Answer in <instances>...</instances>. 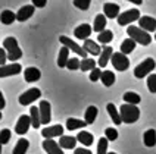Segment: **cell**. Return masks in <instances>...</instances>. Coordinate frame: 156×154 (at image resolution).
<instances>
[{
    "mask_svg": "<svg viewBox=\"0 0 156 154\" xmlns=\"http://www.w3.org/2000/svg\"><path fill=\"white\" fill-rule=\"evenodd\" d=\"M127 34L130 35V38H133L136 43L141 44V46H149L152 43V35L146 33L144 29H141L140 26L130 25L127 28Z\"/></svg>",
    "mask_w": 156,
    "mask_h": 154,
    "instance_id": "6da1fadb",
    "label": "cell"
},
{
    "mask_svg": "<svg viewBox=\"0 0 156 154\" xmlns=\"http://www.w3.org/2000/svg\"><path fill=\"white\" fill-rule=\"evenodd\" d=\"M119 115H121V119L124 123H134L140 118V110L134 104H127L125 103L119 109Z\"/></svg>",
    "mask_w": 156,
    "mask_h": 154,
    "instance_id": "7a4b0ae2",
    "label": "cell"
},
{
    "mask_svg": "<svg viewBox=\"0 0 156 154\" xmlns=\"http://www.w3.org/2000/svg\"><path fill=\"white\" fill-rule=\"evenodd\" d=\"M3 47H5V50L8 51V60H13V63H15V60L22 57V51H21L19 46H18V41L13 37L5 38Z\"/></svg>",
    "mask_w": 156,
    "mask_h": 154,
    "instance_id": "3957f363",
    "label": "cell"
},
{
    "mask_svg": "<svg viewBox=\"0 0 156 154\" xmlns=\"http://www.w3.org/2000/svg\"><path fill=\"white\" fill-rule=\"evenodd\" d=\"M156 66V62L152 57H147V59H144L140 65L136 66L134 69V77L141 79V78H144L146 75H149L150 72H153V69Z\"/></svg>",
    "mask_w": 156,
    "mask_h": 154,
    "instance_id": "277c9868",
    "label": "cell"
},
{
    "mask_svg": "<svg viewBox=\"0 0 156 154\" xmlns=\"http://www.w3.org/2000/svg\"><path fill=\"white\" fill-rule=\"evenodd\" d=\"M140 18L141 16H140L139 9H128L118 16V25H128L134 21H140Z\"/></svg>",
    "mask_w": 156,
    "mask_h": 154,
    "instance_id": "5b68a950",
    "label": "cell"
},
{
    "mask_svg": "<svg viewBox=\"0 0 156 154\" xmlns=\"http://www.w3.org/2000/svg\"><path fill=\"white\" fill-rule=\"evenodd\" d=\"M111 62H112V66L116 69V70H127L128 66H130V60H128V57H127L124 53H121V51L113 53Z\"/></svg>",
    "mask_w": 156,
    "mask_h": 154,
    "instance_id": "8992f818",
    "label": "cell"
},
{
    "mask_svg": "<svg viewBox=\"0 0 156 154\" xmlns=\"http://www.w3.org/2000/svg\"><path fill=\"white\" fill-rule=\"evenodd\" d=\"M59 41H61L62 44H63V47H68L69 50H72L74 53H77L78 56H81L83 59H87V51L83 49V47H80L74 40H71V38H68V37H65V35H61L59 37Z\"/></svg>",
    "mask_w": 156,
    "mask_h": 154,
    "instance_id": "52a82bcc",
    "label": "cell"
},
{
    "mask_svg": "<svg viewBox=\"0 0 156 154\" xmlns=\"http://www.w3.org/2000/svg\"><path fill=\"white\" fill-rule=\"evenodd\" d=\"M40 95H41V91H40L38 88H30V90H27L22 95H19V104L28 106V104L34 103L35 100H38Z\"/></svg>",
    "mask_w": 156,
    "mask_h": 154,
    "instance_id": "ba28073f",
    "label": "cell"
},
{
    "mask_svg": "<svg viewBox=\"0 0 156 154\" xmlns=\"http://www.w3.org/2000/svg\"><path fill=\"white\" fill-rule=\"evenodd\" d=\"M38 109H40V116H41V123L47 125L50 120H52V106L50 103L43 100L38 104Z\"/></svg>",
    "mask_w": 156,
    "mask_h": 154,
    "instance_id": "9c48e42d",
    "label": "cell"
},
{
    "mask_svg": "<svg viewBox=\"0 0 156 154\" xmlns=\"http://www.w3.org/2000/svg\"><path fill=\"white\" fill-rule=\"evenodd\" d=\"M30 126H33V123H31V118H30V116H27V115H22V116L18 119L16 125H15V132L19 134V135H24V134L28 132Z\"/></svg>",
    "mask_w": 156,
    "mask_h": 154,
    "instance_id": "30bf717a",
    "label": "cell"
},
{
    "mask_svg": "<svg viewBox=\"0 0 156 154\" xmlns=\"http://www.w3.org/2000/svg\"><path fill=\"white\" fill-rule=\"evenodd\" d=\"M41 135L46 139H53L55 137H63V126L62 125H53V126H47L41 131Z\"/></svg>",
    "mask_w": 156,
    "mask_h": 154,
    "instance_id": "8fae6325",
    "label": "cell"
},
{
    "mask_svg": "<svg viewBox=\"0 0 156 154\" xmlns=\"http://www.w3.org/2000/svg\"><path fill=\"white\" fill-rule=\"evenodd\" d=\"M22 70V66L19 63H12V65H6L3 68H0V78L12 77V75H18Z\"/></svg>",
    "mask_w": 156,
    "mask_h": 154,
    "instance_id": "7c38bea8",
    "label": "cell"
},
{
    "mask_svg": "<svg viewBox=\"0 0 156 154\" xmlns=\"http://www.w3.org/2000/svg\"><path fill=\"white\" fill-rule=\"evenodd\" d=\"M43 148L47 154H63V150H62V147L59 145V142H56V141H53V139H44Z\"/></svg>",
    "mask_w": 156,
    "mask_h": 154,
    "instance_id": "4fadbf2b",
    "label": "cell"
},
{
    "mask_svg": "<svg viewBox=\"0 0 156 154\" xmlns=\"http://www.w3.org/2000/svg\"><path fill=\"white\" fill-rule=\"evenodd\" d=\"M139 25L146 33H153L156 31V19L152 16H141L139 21Z\"/></svg>",
    "mask_w": 156,
    "mask_h": 154,
    "instance_id": "5bb4252c",
    "label": "cell"
},
{
    "mask_svg": "<svg viewBox=\"0 0 156 154\" xmlns=\"http://www.w3.org/2000/svg\"><path fill=\"white\" fill-rule=\"evenodd\" d=\"M103 13L109 19H118L119 16V6L116 3H105L103 5Z\"/></svg>",
    "mask_w": 156,
    "mask_h": 154,
    "instance_id": "9a60e30c",
    "label": "cell"
},
{
    "mask_svg": "<svg viewBox=\"0 0 156 154\" xmlns=\"http://www.w3.org/2000/svg\"><path fill=\"white\" fill-rule=\"evenodd\" d=\"M34 10H35V8L33 6V5L22 6V8L18 10V13H16V21H19V22H24V21H27V19H30V18L33 16Z\"/></svg>",
    "mask_w": 156,
    "mask_h": 154,
    "instance_id": "2e32d148",
    "label": "cell"
},
{
    "mask_svg": "<svg viewBox=\"0 0 156 154\" xmlns=\"http://www.w3.org/2000/svg\"><path fill=\"white\" fill-rule=\"evenodd\" d=\"M91 31H93V28L88 25V24H81V25H78L77 28H75V31H74V35L77 37V38H80V40H88L87 37H90V34H91Z\"/></svg>",
    "mask_w": 156,
    "mask_h": 154,
    "instance_id": "e0dca14e",
    "label": "cell"
},
{
    "mask_svg": "<svg viewBox=\"0 0 156 154\" xmlns=\"http://www.w3.org/2000/svg\"><path fill=\"white\" fill-rule=\"evenodd\" d=\"M112 56H113L112 47H109V46L102 47V54L99 56V66H100V68H105V66L108 65L109 59H112Z\"/></svg>",
    "mask_w": 156,
    "mask_h": 154,
    "instance_id": "ac0fdd59",
    "label": "cell"
},
{
    "mask_svg": "<svg viewBox=\"0 0 156 154\" xmlns=\"http://www.w3.org/2000/svg\"><path fill=\"white\" fill-rule=\"evenodd\" d=\"M83 49H84L87 53L93 54V56H100V54H102V47H99V44L96 43V41H93V40H86Z\"/></svg>",
    "mask_w": 156,
    "mask_h": 154,
    "instance_id": "d6986e66",
    "label": "cell"
},
{
    "mask_svg": "<svg viewBox=\"0 0 156 154\" xmlns=\"http://www.w3.org/2000/svg\"><path fill=\"white\" fill-rule=\"evenodd\" d=\"M24 78H25L27 82H35L41 78V72L38 70L37 68H27L25 72H24Z\"/></svg>",
    "mask_w": 156,
    "mask_h": 154,
    "instance_id": "ffe728a7",
    "label": "cell"
},
{
    "mask_svg": "<svg viewBox=\"0 0 156 154\" xmlns=\"http://www.w3.org/2000/svg\"><path fill=\"white\" fill-rule=\"evenodd\" d=\"M106 110H108V113H109V116H111V119L113 120L115 125H121V122H122L121 115H119V110L116 109V106L113 103H108Z\"/></svg>",
    "mask_w": 156,
    "mask_h": 154,
    "instance_id": "44dd1931",
    "label": "cell"
},
{
    "mask_svg": "<svg viewBox=\"0 0 156 154\" xmlns=\"http://www.w3.org/2000/svg\"><path fill=\"white\" fill-rule=\"evenodd\" d=\"M78 142L77 137H66V135H63L59 139V145L62 148H65V150H72V148H75V144Z\"/></svg>",
    "mask_w": 156,
    "mask_h": 154,
    "instance_id": "7402d4cb",
    "label": "cell"
},
{
    "mask_svg": "<svg viewBox=\"0 0 156 154\" xmlns=\"http://www.w3.org/2000/svg\"><path fill=\"white\" fill-rule=\"evenodd\" d=\"M30 118H31V123H33V128L38 129L41 125V116H40V109L38 107H31L30 110Z\"/></svg>",
    "mask_w": 156,
    "mask_h": 154,
    "instance_id": "603a6c76",
    "label": "cell"
},
{
    "mask_svg": "<svg viewBox=\"0 0 156 154\" xmlns=\"http://www.w3.org/2000/svg\"><path fill=\"white\" fill-rule=\"evenodd\" d=\"M96 118H97V107L96 106H90L86 109V113H84V122L87 125H91L94 123Z\"/></svg>",
    "mask_w": 156,
    "mask_h": 154,
    "instance_id": "cb8c5ba5",
    "label": "cell"
},
{
    "mask_svg": "<svg viewBox=\"0 0 156 154\" xmlns=\"http://www.w3.org/2000/svg\"><path fill=\"white\" fill-rule=\"evenodd\" d=\"M143 141L146 147H155L156 145V131L155 129H147L143 135Z\"/></svg>",
    "mask_w": 156,
    "mask_h": 154,
    "instance_id": "d4e9b609",
    "label": "cell"
},
{
    "mask_svg": "<svg viewBox=\"0 0 156 154\" xmlns=\"http://www.w3.org/2000/svg\"><path fill=\"white\" fill-rule=\"evenodd\" d=\"M77 139H78V142H81L83 145H91L93 142H94V138H93V135L90 134V132H86V131H81L80 134L77 135Z\"/></svg>",
    "mask_w": 156,
    "mask_h": 154,
    "instance_id": "484cf974",
    "label": "cell"
},
{
    "mask_svg": "<svg viewBox=\"0 0 156 154\" xmlns=\"http://www.w3.org/2000/svg\"><path fill=\"white\" fill-rule=\"evenodd\" d=\"M68 54H69V49L68 47H62L61 51H59V56H58V66L59 68H66L68 65Z\"/></svg>",
    "mask_w": 156,
    "mask_h": 154,
    "instance_id": "4316f807",
    "label": "cell"
},
{
    "mask_svg": "<svg viewBox=\"0 0 156 154\" xmlns=\"http://www.w3.org/2000/svg\"><path fill=\"white\" fill-rule=\"evenodd\" d=\"M93 29L96 33H103L106 29V16L105 15H97L94 18V25H93Z\"/></svg>",
    "mask_w": 156,
    "mask_h": 154,
    "instance_id": "83f0119b",
    "label": "cell"
},
{
    "mask_svg": "<svg viewBox=\"0 0 156 154\" xmlns=\"http://www.w3.org/2000/svg\"><path fill=\"white\" fill-rule=\"evenodd\" d=\"M87 123L84 120H80V119H75V118H69L66 119V129L68 131H75V129H80V128H84Z\"/></svg>",
    "mask_w": 156,
    "mask_h": 154,
    "instance_id": "f1b7e54d",
    "label": "cell"
},
{
    "mask_svg": "<svg viewBox=\"0 0 156 154\" xmlns=\"http://www.w3.org/2000/svg\"><path fill=\"white\" fill-rule=\"evenodd\" d=\"M136 41L133 40V38H127V40H124L121 44V53H124L125 56L127 54H130V53H133L134 51V49H136Z\"/></svg>",
    "mask_w": 156,
    "mask_h": 154,
    "instance_id": "f546056e",
    "label": "cell"
},
{
    "mask_svg": "<svg viewBox=\"0 0 156 154\" xmlns=\"http://www.w3.org/2000/svg\"><path fill=\"white\" fill-rule=\"evenodd\" d=\"M28 147H30V141L25 139V138H21L16 142L15 148H13V154H25Z\"/></svg>",
    "mask_w": 156,
    "mask_h": 154,
    "instance_id": "4dcf8cb0",
    "label": "cell"
},
{
    "mask_svg": "<svg viewBox=\"0 0 156 154\" xmlns=\"http://www.w3.org/2000/svg\"><path fill=\"white\" fill-rule=\"evenodd\" d=\"M122 97H124V101L127 103V104H134V106H137L140 103V100H141L140 95L137 93H133V91H127Z\"/></svg>",
    "mask_w": 156,
    "mask_h": 154,
    "instance_id": "1f68e13d",
    "label": "cell"
},
{
    "mask_svg": "<svg viewBox=\"0 0 156 154\" xmlns=\"http://www.w3.org/2000/svg\"><path fill=\"white\" fill-rule=\"evenodd\" d=\"M100 81H102V82H103V85H106V87L113 85V84H115V74L111 72V70H103Z\"/></svg>",
    "mask_w": 156,
    "mask_h": 154,
    "instance_id": "d6a6232c",
    "label": "cell"
},
{
    "mask_svg": "<svg viewBox=\"0 0 156 154\" xmlns=\"http://www.w3.org/2000/svg\"><path fill=\"white\" fill-rule=\"evenodd\" d=\"M0 19H2V24H3V25H10V24L16 19V15H15L12 10H3Z\"/></svg>",
    "mask_w": 156,
    "mask_h": 154,
    "instance_id": "836d02e7",
    "label": "cell"
},
{
    "mask_svg": "<svg viewBox=\"0 0 156 154\" xmlns=\"http://www.w3.org/2000/svg\"><path fill=\"white\" fill-rule=\"evenodd\" d=\"M97 40H99V43H102V44L111 43L113 40V33L111 29H105L103 33H100V34L97 35Z\"/></svg>",
    "mask_w": 156,
    "mask_h": 154,
    "instance_id": "e575fe53",
    "label": "cell"
},
{
    "mask_svg": "<svg viewBox=\"0 0 156 154\" xmlns=\"http://www.w3.org/2000/svg\"><path fill=\"white\" fill-rule=\"evenodd\" d=\"M96 69V60L93 59H83L81 60V70L87 72V70H93Z\"/></svg>",
    "mask_w": 156,
    "mask_h": 154,
    "instance_id": "d590c367",
    "label": "cell"
},
{
    "mask_svg": "<svg viewBox=\"0 0 156 154\" xmlns=\"http://www.w3.org/2000/svg\"><path fill=\"white\" fill-rule=\"evenodd\" d=\"M108 138L103 137L97 141V154H108Z\"/></svg>",
    "mask_w": 156,
    "mask_h": 154,
    "instance_id": "8d00e7d4",
    "label": "cell"
},
{
    "mask_svg": "<svg viewBox=\"0 0 156 154\" xmlns=\"http://www.w3.org/2000/svg\"><path fill=\"white\" fill-rule=\"evenodd\" d=\"M147 88L150 93L156 94V74H150L147 77Z\"/></svg>",
    "mask_w": 156,
    "mask_h": 154,
    "instance_id": "74e56055",
    "label": "cell"
},
{
    "mask_svg": "<svg viewBox=\"0 0 156 154\" xmlns=\"http://www.w3.org/2000/svg\"><path fill=\"white\" fill-rule=\"evenodd\" d=\"M66 68L69 69V70H77V69H81V60L78 59V57H72V59H69L68 65H66Z\"/></svg>",
    "mask_w": 156,
    "mask_h": 154,
    "instance_id": "f35d334b",
    "label": "cell"
},
{
    "mask_svg": "<svg viewBox=\"0 0 156 154\" xmlns=\"http://www.w3.org/2000/svg\"><path fill=\"white\" fill-rule=\"evenodd\" d=\"M105 137L108 138V141H115L118 139V131L115 128H108L105 131Z\"/></svg>",
    "mask_w": 156,
    "mask_h": 154,
    "instance_id": "ab89813d",
    "label": "cell"
},
{
    "mask_svg": "<svg viewBox=\"0 0 156 154\" xmlns=\"http://www.w3.org/2000/svg\"><path fill=\"white\" fill-rule=\"evenodd\" d=\"M74 6L81 10H87L90 8V0H74Z\"/></svg>",
    "mask_w": 156,
    "mask_h": 154,
    "instance_id": "60d3db41",
    "label": "cell"
},
{
    "mask_svg": "<svg viewBox=\"0 0 156 154\" xmlns=\"http://www.w3.org/2000/svg\"><path fill=\"white\" fill-rule=\"evenodd\" d=\"M102 74H103V70H102L100 68L93 69V70L90 72V81H93V82H96V81H99V79L102 78Z\"/></svg>",
    "mask_w": 156,
    "mask_h": 154,
    "instance_id": "b9f144b4",
    "label": "cell"
},
{
    "mask_svg": "<svg viewBox=\"0 0 156 154\" xmlns=\"http://www.w3.org/2000/svg\"><path fill=\"white\" fill-rule=\"evenodd\" d=\"M9 139H10V131L9 129H2V132H0V142H2V145L8 144Z\"/></svg>",
    "mask_w": 156,
    "mask_h": 154,
    "instance_id": "7bdbcfd3",
    "label": "cell"
},
{
    "mask_svg": "<svg viewBox=\"0 0 156 154\" xmlns=\"http://www.w3.org/2000/svg\"><path fill=\"white\" fill-rule=\"evenodd\" d=\"M6 60H8V54H6V50L2 47V49H0V65H2V68L6 66V65H5Z\"/></svg>",
    "mask_w": 156,
    "mask_h": 154,
    "instance_id": "ee69618b",
    "label": "cell"
},
{
    "mask_svg": "<svg viewBox=\"0 0 156 154\" xmlns=\"http://www.w3.org/2000/svg\"><path fill=\"white\" fill-rule=\"evenodd\" d=\"M33 6L34 8H44L46 6V0H33Z\"/></svg>",
    "mask_w": 156,
    "mask_h": 154,
    "instance_id": "f6af8a7d",
    "label": "cell"
},
{
    "mask_svg": "<svg viewBox=\"0 0 156 154\" xmlns=\"http://www.w3.org/2000/svg\"><path fill=\"white\" fill-rule=\"evenodd\" d=\"M74 153L75 154H93L90 150H86V148H75Z\"/></svg>",
    "mask_w": 156,
    "mask_h": 154,
    "instance_id": "bcb514c9",
    "label": "cell"
},
{
    "mask_svg": "<svg viewBox=\"0 0 156 154\" xmlns=\"http://www.w3.org/2000/svg\"><path fill=\"white\" fill-rule=\"evenodd\" d=\"M5 106H6V101H5V97H3V94H0V109L3 110V109H5Z\"/></svg>",
    "mask_w": 156,
    "mask_h": 154,
    "instance_id": "7dc6e473",
    "label": "cell"
},
{
    "mask_svg": "<svg viewBox=\"0 0 156 154\" xmlns=\"http://www.w3.org/2000/svg\"><path fill=\"white\" fill-rule=\"evenodd\" d=\"M131 3H134V5H141L143 2H141V0H131Z\"/></svg>",
    "mask_w": 156,
    "mask_h": 154,
    "instance_id": "c3c4849f",
    "label": "cell"
},
{
    "mask_svg": "<svg viewBox=\"0 0 156 154\" xmlns=\"http://www.w3.org/2000/svg\"><path fill=\"white\" fill-rule=\"evenodd\" d=\"M108 154H116V153H108Z\"/></svg>",
    "mask_w": 156,
    "mask_h": 154,
    "instance_id": "681fc988",
    "label": "cell"
},
{
    "mask_svg": "<svg viewBox=\"0 0 156 154\" xmlns=\"http://www.w3.org/2000/svg\"><path fill=\"white\" fill-rule=\"evenodd\" d=\"M155 40H156V34H155Z\"/></svg>",
    "mask_w": 156,
    "mask_h": 154,
    "instance_id": "f907efd6",
    "label": "cell"
}]
</instances>
